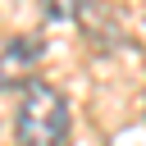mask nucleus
I'll use <instances>...</instances> for the list:
<instances>
[{
	"mask_svg": "<svg viewBox=\"0 0 146 146\" xmlns=\"http://www.w3.org/2000/svg\"><path fill=\"white\" fill-rule=\"evenodd\" d=\"M18 146H64L68 137V105L55 87L27 82L18 96V119H14Z\"/></svg>",
	"mask_w": 146,
	"mask_h": 146,
	"instance_id": "obj_1",
	"label": "nucleus"
},
{
	"mask_svg": "<svg viewBox=\"0 0 146 146\" xmlns=\"http://www.w3.org/2000/svg\"><path fill=\"white\" fill-rule=\"evenodd\" d=\"M41 59H46V41L41 36H14V41H5V50H0V87L32 82V73H36Z\"/></svg>",
	"mask_w": 146,
	"mask_h": 146,
	"instance_id": "obj_2",
	"label": "nucleus"
},
{
	"mask_svg": "<svg viewBox=\"0 0 146 146\" xmlns=\"http://www.w3.org/2000/svg\"><path fill=\"white\" fill-rule=\"evenodd\" d=\"M87 9V0H41V14L50 18V23H68V18H78Z\"/></svg>",
	"mask_w": 146,
	"mask_h": 146,
	"instance_id": "obj_3",
	"label": "nucleus"
},
{
	"mask_svg": "<svg viewBox=\"0 0 146 146\" xmlns=\"http://www.w3.org/2000/svg\"><path fill=\"white\" fill-rule=\"evenodd\" d=\"M141 114H146V96H141Z\"/></svg>",
	"mask_w": 146,
	"mask_h": 146,
	"instance_id": "obj_4",
	"label": "nucleus"
}]
</instances>
